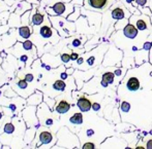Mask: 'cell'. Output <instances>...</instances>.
Returning a JSON list of instances; mask_svg holds the SVG:
<instances>
[{
  "label": "cell",
  "instance_id": "9c48e42d",
  "mask_svg": "<svg viewBox=\"0 0 152 149\" xmlns=\"http://www.w3.org/2000/svg\"><path fill=\"white\" fill-rule=\"evenodd\" d=\"M53 34V30L48 26H45L40 29V35L44 38H50Z\"/></svg>",
  "mask_w": 152,
  "mask_h": 149
},
{
  "label": "cell",
  "instance_id": "8fae6325",
  "mask_svg": "<svg viewBox=\"0 0 152 149\" xmlns=\"http://www.w3.org/2000/svg\"><path fill=\"white\" fill-rule=\"evenodd\" d=\"M19 33H20L21 37L29 38V36H30V34H31V31L28 27H22V28H20V30H19Z\"/></svg>",
  "mask_w": 152,
  "mask_h": 149
},
{
  "label": "cell",
  "instance_id": "e0dca14e",
  "mask_svg": "<svg viewBox=\"0 0 152 149\" xmlns=\"http://www.w3.org/2000/svg\"><path fill=\"white\" fill-rule=\"evenodd\" d=\"M129 108H130L129 103H127V102H123V103H122L121 109H122V111H123V112H127L128 110H129Z\"/></svg>",
  "mask_w": 152,
  "mask_h": 149
},
{
  "label": "cell",
  "instance_id": "277c9868",
  "mask_svg": "<svg viewBox=\"0 0 152 149\" xmlns=\"http://www.w3.org/2000/svg\"><path fill=\"white\" fill-rule=\"evenodd\" d=\"M139 88H140V81H139L138 78L132 77L128 79L127 89H129V91H138Z\"/></svg>",
  "mask_w": 152,
  "mask_h": 149
},
{
  "label": "cell",
  "instance_id": "7a4b0ae2",
  "mask_svg": "<svg viewBox=\"0 0 152 149\" xmlns=\"http://www.w3.org/2000/svg\"><path fill=\"white\" fill-rule=\"evenodd\" d=\"M123 34L127 38L134 39V38H136L137 35H138V28H137V27H134V25L128 24V25H126V26L124 27Z\"/></svg>",
  "mask_w": 152,
  "mask_h": 149
},
{
  "label": "cell",
  "instance_id": "ffe728a7",
  "mask_svg": "<svg viewBox=\"0 0 152 149\" xmlns=\"http://www.w3.org/2000/svg\"><path fill=\"white\" fill-rule=\"evenodd\" d=\"M24 48H25V50H31V48H32V43H31V41H25V42H24Z\"/></svg>",
  "mask_w": 152,
  "mask_h": 149
},
{
  "label": "cell",
  "instance_id": "cb8c5ba5",
  "mask_svg": "<svg viewBox=\"0 0 152 149\" xmlns=\"http://www.w3.org/2000/svg\"><path fill=\"white\" fill-rule=\"evenodd\" d=\"M79 58V55L76 54V53H72V55H70V60H72V61H75V60H77Z\"/></svg>",
  "mask_w": 152,
  "mask_h": 149
},
{
  "label": "cell",
  "instance_id": "5b68a950",
  "mask_svg": "<svg viewBox=\"0 0 152 149\" xmlns=\"http://www.w3.org/2000/svg\"><path fill=\"white\" fill-rule=\"evenodd\" d=\"M69 108H70V105L67 103V102H66V101H61L60 103L57 105L56 110H57V112H58V113L63 114V113H66V112L69 110Z\"/></svg>",
  "mask_w": 152,
  "mask_h": 149
},
{
  "label": "cell",
  "instance_id": "7402d4cb",
  "mask_svg": "<svg viewBox=\"0 0 152 149\" xmlns=\"http://www.w3.org/2000/svg\"><path fill=\"white\" fill-rule=\"evenodd\" d=\"M81 45V41L79 39H75L74 41H72V46H75V48H78V46Z\"/></svg>",
  "mask_w": 152,
  "mask_h": 149
},
{
  "label": "cell",
  "instance_id": "603a6c76",
  "mask_svg": "<svg viewBox=\"0 0 152 149\" xmlns=\"http://www.w3.org/2000/svg\"><path fill=\"white\" fill-rule=\"evenodd\" d=\"M137 1V3L139 4V5H142V6H144L145 4L147 3V0H136Z\"/></svg>",
  "mask_w": 152,
  "mask_h": 149
},
{
  "label": "cell",
  "instance_id": "44dd1931",
  "mask_svg": "<svg viewBox=\"0 0 152 149\" xmlns=\"http://www.w3.org/2000/svg\"><path fill=\"white\" fill-rule=\"evenodd\" d=\"M84 149H93L94 148V144L93 143H86L84 146H83Z\"/></svg>",
  "mask_w": 152,
  "mask_h": 149
},
{
  "label": "cell",
  "instance_id": "6da1fadb",
  "mask_svg": "<svg viewBox=\"0 0 152 149\" xmlns=\"http://www.w3.org/2000/svg\"><path fill=\"white\" fill-rule=\"evenodd\" d=\"M89 6L94 9H104L109 4L113 3V0H87Z\"/></svg>",
  "mask_w": 152,
  "mask_h": 149
},
{
  "label": "cell",
  "instance_id": "4316f807",
  "mask_svg": "<svg viewBox=\"0 0 152 149\" xmlns=\"http://www.w3.org/2000/svg\"><path fill=\"white\" fill-rule=\"evenodd\" d=\"M147 148L152 149V140H149V141L147 142Z\"/></svg>",
  "mask_w": 152,
  "mask_h": 149
},
{
  "label": "cell",
  "instance_id": "2e32d148",
  "mask_svg": "<svg viewBox=\"0 0 152 149\" xmlns=\"http://www.w3.org/2000/svg\"><path fill=\"white\" fill-rule=\"evenodd\" d=\"M14 130H15V127L12 125V123H7V125H5V127H4V131H5L6 133H8V134L12 133V132H14Z\"/></svg>",
  "mask_w": 152,
  "mask_h": 149
},
{
  "label": "cell",
  "instance_id": "3957f363",
  "mask_svg": "<svg viewBox=\"0 0 152 149\" xmlns=\"http://www.w3.org/2000/svg\"><path fill=\"white\" fill-rule=\"evenodd\" d=\"M78 107L81 109V111L83 112H87L91 109L92 107V103L89 101L87 98H80L78 101Z\"/></svg>",
  "mask_w": 152,
  "mask_h": 149
},
{
  "label": "cell",
  "instance_id": "8992f818",
  "mask_svg": "<svg viewBox=\"0 0 152 149\" xmlns=\"http://www.w3.org/2000/svg\"><path fill=\"white\" fill-rule=\"evenodd\" d=\"M111 14H112V18L116 19V20H121V19H123L124 17H125V12H124V10L120 7L115 8Z\"/></svg>",
  "mask_w": 152,
  "mask_h": 149
},
{
  "label": "cell",
  "instance_id": "ba28073f",
  "mask_svg": "<svg viewBox=\"0 0 152 149\" xmlns=\"http://www.w3.org/2000/svg\"><path fill=\"white\" fill-rule=\"evenodd\" d=\"M53 10H54L57 14H63L66 10V5L64 3L59 2V3H56L53 6Z\"/></svg>",
  "mask_w": 152,
  "mask_h": 149
},
{
  "label": "cell",
  "instance_id": "ac0fdd59",
  "mask_svg": "<svg viewBox=\"0 0 152 149\" xmlns=\"http://www.w3.org/2000/svg\"><path fill=\"white\" fill-rule=\"evenodd\" d=\"M18 86H20L21 89H26L27 88V80L26 79H22L18 82Z\"/></svg>",
  "mask_w": 152,
  "mask_h": 149
},
{
  "label": "cell",
  "instance_id": "4fadbf2b",
  "mask_svg": "<svg viewBox=\"0 0 152 149\" xmlns=\"http://www.w3.org/2000/svg\"><path fill=\"white\" fill-rule=\"evenodd\" d=\"M42 21H44V17L40 14H34L33 18H32V23H33L34 25H40L42 23Z\"/></svg>",
  "mask_w": 152,
  "mask_h": 149
},
{
  "label": "cell",
  "instance_id": "7c38bea8",
  "mask_svg": "<svg viewBox=\"0 0 152 149\" xmlns=\"http://www.w3.org/2000/svg\"><path fill=\"white\" fill-rule=\"evenodd\" d=\"M102 80L107 83H112L113 80H114V74L112 72H107L102 75Z\"/></svg>",
  "mask_w": 152,
  "mask_h": 149
},
{
  "label": "cell",
  "instance_id": "d6986e66",
  "mask_svg": "<svg viewBox=\"0 0 152 149\" xmlns=\"http://www.w3.org/2000/svg\"><path fill=\"white\" fill-rule=\"evenodd\" d=\"M61 60H62V62H64V63H67V62L70 60V56L67 54H63L61 56Z\"/></svg>",
  "mask_w": 152,
  "mask_h": 149
},
{
  "label": "cell",
  "instance_id": "83f0119b",
  "mask_svg": "<svg viewBox=\"0 0 152 149\" xmlns=\"http://www.w3.org/2000/svg\"><path fill=\"white\" fill-rule=\"evenodd\" d=\"M132 1H134V0H126V2H132Z\"/></svg>",
  "mask_w": 152,
  "mask_h": 149
},
{
  "label": "cell",
  "instance_id": "f1b7e54d",
  "mask_svg": "<svg viewBox=\"0 0 152 149\" xmlns=\"http://www.w3.org/2000/svg\"><path fill=\"white\" fill-rule=\"evenodd\" d=\"M1 116H2V114H1V113H0V118H1Z\"/></svg>",
  "mask_w": 152,
  "mask_h": 149
},
{
  "label": "cell",
  "instance_id": "30bf717a",
  "mask_svg": "<svg viewBox=\"0 0 152 149\" xmlns=\"http://www.w3.org/2000/svg\"><path fill=\"white\" fill-rule=\"evenodd\" d=\"M70 122L75 123V125H81L83 122V115L82 113H75L74 115L70 117Z\"/></svg>",
  "mask_w": 152,
  "mask_h": 149
},
{
  "label": "cell",
  "instance_id": "5bb4252c",
  "mask_svg": "<svg viewBox=\"0 0 152 149\" xmlns=\"http://www.w3.org/2000/svg\"><path fill=\"white\" fill-rule=\"evenodd\" d=\"M53 86H54L55 89L64 91V89H65V83H64V81H62V80H56V81L54 82V84H53Z\"/></svg>",
  "mask_w": 152,
  "mask_h": 149
},
{
  "label": "cell",
  "instance_id": "d4e9b609",
  "mask_svg": "<svg viewBox=\"0 0 152 149\" xmlns=\"http://www.w3.org/2000/svg\"><path fill=\"white\" fill-rule=\"evenodd\" d=\"M25 79H26L27 81H32V80H33V75H32V74H27Z\"/></svg>",
  "mask_w": 152,
  "mask_h": 149
},
{
  "label": "cell",
  "instance_id": "9a60e30c",
  "mask_svg": "<svg viewBox=\"0 0 152 149\" xmlns=\"http://www.w3.org/2000/svg\"><path fill=\"white\" fill-rule=\"evenodd\" d=\"M136 25H137V28H138L139 30H145L147 28L146 23H145L143 20H138L136 23Z\"/></svg>",
  "mask_w": 152,
  "mask_h": 149
},
{
  "label": "cell",
  "instance_id": "52a82bcc",
  "mask_svg": "<svg viewBox=\"0 0 152 149\" xmlns=\"http://www.w3.org/2000/svg\"><path fill=\"white\" fill-rule=\"evenodd\" d=\"M39 139H40V142H42V143L49 144L51 141H52L53 137H52V135H51V133H49V132H44V133L40 134Z\"/></svg>",
  "mask_w": 152,
  "mask_h": 149
},
{
  "label": "cell",
  "instance_id": "484cf974",
  "mask_svg": "<svg viewBox=\"0 0 152 149\" xmlns=\"http://www.w3.org/2000/svg\"><path fill=\"white\" fill-rule=\"evenodd\" d=\"M92 107H93V109L95 110V111H97V110H99L100 108V105L98 103H94L93 105H92Z\"/></svg>",
  "mask_w": 152,
  "mask_h": 149
}]
</instances>
